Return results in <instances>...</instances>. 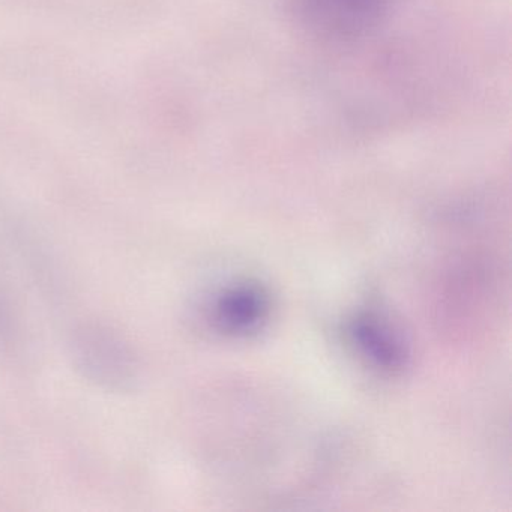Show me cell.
<instances>
[{"instance_id":"cell-2","label":"cell","mask_w":512,"mask_h":512,"mask_svg":"<svg viewBox=\"0 0 512 512\" xmlns=\"http://www.w3.org/2000/svg\"><path fill=\"white\" fill-rule=\"evenodd\" d=\"M73 356L86 379L109 389L130 388L139 376L131 347L116 332L103 326H85L77 332Z\"/></svg>"},{"instance_id":"cell-4","label":"cell","mask_w":512,"mask_h":512,"mask_svg":"<svg viewBox=\"0 0 512 512\" xmlns=\"http://www.w3.org/2000/svg\"><path fill=\"white\" fill-rule=\"evenodd\" d=\"M349 335L362 358L386 373H400L409 362V350L388 320L374 311H361L349 323Z\"/></svg>"},{"instance_id":"cell-1","label":"cell","mask_w":512,"mask_h":512,"mask_svg":"<svg viewBox=\"0 0 512 512\" xmlns=\"http://www.w3.org/2000/svg\"><path fill=\"white\" fill-rule=\"evenodd\" d=\"M397 0H293L298 25L332 44L355 43L380 28Z\"/></svg>"},{"instance_id":"cell-3","label":"cell","mask_w":512,"mask_h":512,"mask_svg":"<svg viewBox=\"0 0 512 512\" xmlns=\"http://www.w3.org/2000/svg\"><path fill=\"white\" fill-rule=\"evenodd\" d=\"M271 314V298L265 287L238 283L227 287L212 304L211 320L217 331L247 337L262 329Z\"/></svg>"}]
</instances>
